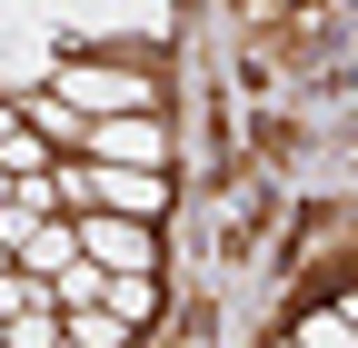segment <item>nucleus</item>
Listing matches in <instances>:
<instances>
[{
	"instance_id": "f257e3e1",
	"label": "nucleus",
	"mask_w": 358,
	"mask_h": 348,
	"mask_svg": "<svg viewBox=\"0 0 358 348\" xmlns=\"http://www.w3.org/2000/svg\"><path fill=\"white\" fill-rule=\"evenodd\" d=\"M40 20H50V40L60 50H159V40L179 30V10L169 0H40Z\"/></svg>"
},
{
	"instance_id": "f03ea898",
	"label": "nucleus",
	"mask_w": 358,
	"mask_h": 348,
	"mask_svg": "<svg viewBox=\"0 0 358 348\" xmlns=\"http://www.w3.org/2000/svg\"><path fill=\"white\" fill-rule=\"evenodd\" d=\"M40 90H60L80 119H120V110H159V80L150 70H129L110 50H60V70L40 80Z\"/></svg>"
},
{
	"instance_id": "7ed1b4c3",
	"label": "nucleus",
	"mask_w": 358,
	"mask_h": 348,
	"mask_svg": "<svg viewBox=\"0 0 358 348\" xmlns=\"http://www.w3.org/2000/svg\"><path fill=\"white\" fill-rule=\"evenodd\" d=\"M80 209H110V219H169V169H120V159H80ZM70 209V219H80Z\"/></svg>"
},
{
	"instance_id": "20e7f679",
	"label": "nucleus",
	"mask_w": 358,
	"mask_h": 348,
	"mask_svg": "<svg viewBox=\"0 0 358 348\" xmlns=\"http://www.w3.org/2000/svg\"><path fill=\"white\" fill-rule=\"evenodd\" d=\"M80 159H120V169H169V119H159V110L80 119Z\"/></svg>"
},
{
	"instance_id": "39448f33",
	"label": "nucleus",
	"mask_w": 358,
	"mask_h": 348,
	"mask_svg": "<svg viewBox=\"0 0 358 348\" xmlns=\"http://www.w3.org/2000/svg\"><path fill=\"white\" fill-rule=\"evenodd\" d=\"M70 249H80V259H100V269H150V279H159V229H150V219L80 209V219H70Z\"/></svg>"
},
{
	"instance_id": "423d86ee",
	"label": "nucleus",
	"mask_w": 358,
	"mask_h": 348,
	"mask_svg": "<svg viewBox=\"0 0 358 348\" xmlns=\"http://www.w3.org/2000/svg\"><path fill=\"white\" fill-rule=\"evenodd\" d=\"M279 348H358V309H348V289H329L319 309H299Z\"/></svg>"
},
{
	"instance_id": "0eeeda50",
	"label": "nucleus",
	"mask_w": 358,
	"mask_h": 348,
	"mask_svg": "<svg viewBox=\"0 0 358 348\" xmlns=\"http://www.w3.org/2000/svg\"><path fill=\"white\" fill-rule=\"evenodd\" d=\"M20 129H40L50 150H80V110L60 90H20Z\"/></svg>"
},
{
	"instance_id": "6e6552de",
	"label": "nucleus",
	"mask_w": 358,
	"mask_h": 348,
	"mask_svg": "<svg viewBox=\"0 0 358 348\" xmlns=\"http://www.w3.org/2000/svg\"><path fill=\"white\" fill-rule=\"evenodd\" d=\"M0 348H60V298L40 289L30 309H10V319H0Z\"/></svg>"
},
{
	"instance_id": "1a4fd4ad",
	"label": "nucleus",
	"mask_w": 358,
	"mask_h": 348,
	"mask_svg": "<svg viewBox=\"0 0 358 348\" xmlns=\"http://www.w3.org/2000/svg\"><path fill=\"white\" fill-rule=\"evenodd\" d=\"M60 338H70V348H129V328H120L110 309H60Z\"/></svg>"
},
{
	"instance_id": "9d476101",
	"label": "nucleus",
	"mask_w": 358,
	"mask_h": 348,
	"mask_svg": "<svg viewBox=\"0 0 358 348\" xmlns=\"http://www.w3.org/2000/svg\"><path fill=\"white\" fill-rule=\"evenodd\" d=\"M0 169H10V180H30V169H50V140H40V129H10V140H0Z\"/></svg>"
},
{
	"instance_id": "9b49d317",
	"label": "nucleus",
	"mask_w": 358,
	"mask_h": 348,
	"mask_svg": "<svg viewBox=\"0 0 358 348\" xmlns=\"http://www.w3.org/2000/svg\"><path fill=\"white\" fill-rule=\"evenodd\" d=\"M60 348H70V338H60Z\"/></svg>"
}]
</instances>
